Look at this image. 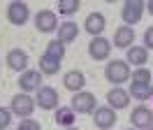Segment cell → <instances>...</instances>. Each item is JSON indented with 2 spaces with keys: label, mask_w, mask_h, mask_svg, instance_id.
Listing matches in <instances>:
<instances>
[{
  "label": "cell",
  "mask_w": 153,
  "mask_h": 130,
  "mask_svg": "<svg viewBox=\"0 0 153 130\" xmlns=\"http://www.w3.org/2000/svg\"><path fill=\"white\" fill-rule=\"evenodd\" d=\"M132 40H134V30H132V28H128V26L116 28L114 46H118V49H130V46H132Z\"/></svg>",
  "instance_id": "obj_17"
},
{
  "label": "cell",
  "mask_w": 153,
  "mask_h": 130,
  "mask_svg": "<svg viewBox=\"0 0 153 130\" xmlns=\"http://www.w3.org/2000/svg\"><path fill=\"white\" fill-rule=\"evenodd\" d=\"M47 56L53 58V61H63V58H65V44L58 42V40H51L47 44Z\"/></svg>",
  "instance_id": "obj_22"
},
{
  "label": "cell",
  "mask_w": 153,
  "mask_h": 130,
  "mask_svg": "<svg viewBox=\"0 0 153 130\" xmlns=\"http://www.w3.org/2000/svg\"><path fill=\"white\" fill-rule=\"evenodd\" d=\"M125 58H128V61H125L128 65L132 63V65H139V67H142V65L149 61V51H146L144 46H130L128 54H125Z\"/></svg>",
  "instance_id": "obj_18"
},
{
  "label": "cell",
  "mask_w": 153,
  "mask_h": 130,
  "mask_svg": "<svg viewBox=\"0 0 153 130\" xmlns=\"http://www.w3.org/2000/svg\"><path fill=\"white\" fill-rule=\"evenodd\" d=\"M105 77L111 84H123L130 79V65L125 61H109L105 67Z\"/></svg>",
  "instance_id": "obj_1"
},
{
  "label": "cell",
  "mask_w": 153,
  "mask_h": 130,
  "mask_svg": "<svg viewBox=\"0 0 153 130\" xmlns=\"http://www.w3.org/2000/svg\"><path fill=\"white\" fill-rule=\"evenodd\" d=\"M128 130H132V128H128Z\"/></svg>",
  "instance_id": "obj_31"
},
{
  "label": "cell",
  "mask_w": 153,
  "mask_h": 130,
  "mask_svg": "<svg viewBox=\"0 0 153 130\" xmlns=\"http://www.w3.org/2000/svg\"><path fill=\"white\" fill-rule=\"evenodd\" d=\"M65 130H79V128H74V126H70V128H65Z\"/></svg>",
  "instance_id": "obj_29"
},
{
  "label": "cell",
  "mask_w": 153,
  "mask_h": 130,
  "mask_svg": "<svg viewBox=\"0 0 153 130\" xmlns=\"http://www.w3.org/2000/svg\"><path fill=\"white\" fill-rule=\"evenodd\" d=\"M88 54H91L93 61H105V58H109V54H111V42L102 35L93 37V40L88 42Z\"/></svg>",
  "instance_id": "obj_5"
},
{
  "label": "cell",
  "mask_w": 153,
  "mask_h": 130,
  "mask_svg": "<svg viewBox=\"0 0 153 130\" xmlns=\"http://www.w3.org/2000/svg\"><path fill=\"white\" fill-rule=\"evenodd\" d=\"M12 109H5V107H0V130H5V128H10V123H12Z\"/></svg>",
  "instance_id": "obj_25"
},
{
  "label": "cell",
  "mask_w": 153,
  "mask_h": 130,
  "mask_svg": "<svg viewBox=\"0 0 153 130\" xmlns=\"http://www.w3.org/2000/svg\"><path fill=\"white\" fill-rule=\"evenodd\" d=\"M35 28H37L39 33H53L58 28L56 12H51V9H39L37 14H35Z\"/></svg>",
  "instance_id": "obj_6"
},
{
  "label": "cell",
  "mask_w": 153,
  "mask_h": 130,
  "mask_svg": "<svg viewBox=\"0 0 153 130\" xmlns=\"http://www.w3.org/2000/svg\"><path fill=\"white\" fill-rule=\"evenodd\" d=\"M142 14H144V0H128L121 9V16H123L125 26L132 28L134 23L142 21Z\"/></svg>",
  "instance_id": "obj_4"
},
{
  "label": "cell",
  "mask_w": 153,
  "mask_h": 130,
  "mask_svg": "<svg viewBox=\"0 0 153 130\" xmlns=\"http://www.w3.org/2000/svg\"><path fill=\"white\" fill-rule=\"evenodd\" d=\"M16 130H26V128H21V126H19V128H16Z\"/></svg>",
  "instance_id": "obj_30"
},
{
  "label": "cell",
  "mask_w": 153,
  "mask_h": 130,
  "mask_svg": "<svg viewBox=\"0 0 153 130\" xmlns=\"http://www.w3.org/2000/svg\"><path fill=\"white\" fill-rule=\"evenodd\" d=\"M63 84H65L67 91L79 93V91H84V86H86V77L79 72V70H70V72L63 77Z\"/></svg>",
  "instance_id": "obj_15"
},
{
  "label": "cell",
  "mask_w": 153,
  "mask_h": 130,
  "mask_svg": "<svg viewBox=\"0 0 153 130\" xmlns=\"http://www.w3.org/2000/svg\"><path fill=\"white\" fill-rule=\"evenodd\" d=\"M74 111H79V114H93V111L97 109V102H95V95L88 91H79L72 95V105H70Z\"/></svg>",
  "instance_id": "obj_2"
},
{
  "label": "cell",
  "mask_w": 153,
  "mask_h": 130,
  "mask_svg": "<svg viewBox=\"0 0 153 130\" xmlns=\"http://www.w3.org/2000/svg\"><path fill=\"white\" fill-rule=\"evenodd\" d=\"M130 95H132L134 100H139V102H144V100H149V98H151L153 95V86L151 84H132V86H130Z\"/></svg>",
  "instance_id": "obj_19"
},
{
  "label": "cell",
  "mask_w": 153,
  "mask_h": 130,
  "mask_svg": "<svg viewBox=\"0 0 153 130\" xmlns=\"http://www.w3.org/2000/svg\"><path fill=\"white\" fill-rule=\"evenodd\" d=\"M39 109H56L58 107V91L51 86H42L37 91V100H35Z\"/></svg>",
  "instance_id": "obj_10"
},
{
  "label": "cell",
  "mask_w": 153,
  "mask_h": 130,
  "mask_svg": "<svg viewBox=\"0 0 153 130\" xmlns=\"http://www.w3.org/2000/svg\"><path fill=\"white\" fill-rule=\"evenodd\" d=\"M149 12H151V14H153V0H151V2H149Z\"/></svg>",
  "instance_id": "obj_28"
},
{
  "label": "cell",
  "mask_w": 153,
  "mask_h": 130,
  "mask_svg": "<svg viewBox=\"0 0 153 130\" xmlns=\"http://www.w3.org/2000/svg\"><path fill=\"white\" fill-rule=\"evenodd\" d=\"M10 109H12V114L19 116V119H30V114L35 111V102H33L30 95L19 93V95L12 98V107H10Z\"/></svg>",
  "instance_id": "obj_3"
},
{
  "label": "cell",
  "mask_w": 153,
  "mask_h": 130,
  "mask_svg": "<svg viewBox=\"0 0 153 130\" xmlns=\"http://www.w3.org/2000/svg\"><path fill=\"white\" fill-rule=\"evenodd\" d=\"M149 130H153V128H149Z\"/></svg>",
  "instance_id": "obj_32"
},
{
  "label": "cell",
  "mask_w": 153,
  "mask_h": 130,
  "mask_svg": "<svg viewBox=\"0 0 153 130\" xmlns=\"http://www.w3.org/2000/svg\"><path fill=\"white\" fill-rule=\"evenodd\" d=\"M105 28H107L105 14H100V12H91V14L86 16V30H88L93 37H100Z\"/></svg>",
  "instance_id": "obj_14"
},
{
  "label": "cell",
  "mask_w": 153,
  "mask_h": 130,
  "mask_svg": "<svg viewBox=\"0 0 153 130\" xmlns=\"http://www.w3.org/2000/svg\"><path fill=\"white\" fill-rule=\"evenodd\" d=\"M107 100H109V107L114 111L116 109H125V107L130 105V93L116 86V88H111V91L107 93Z\"/></svg>",
  "instance_id": "obj_13"
},
{
  "label": "cell",
  "mask_w": 153,
  "mask_h": 130,
  "mask_svg": "<svg viewBox=\"0 0 153 130\" xmlns=\"http://www.w3.org/2000/svg\"><path fill=\"white\" fill-rule=\"evenodd\" d=\"M42 88V72L37 70H26L19 77V91L21 93H30V91H39Z\"/></svg>",
  "instance_id": "obj_7"
},
{
  "label": "cell",
  "mask_w": 153,
  "mask_h": 130,
  "mask_svg": "<svg viewBox=\"0 0 153 130\" xmlns=\"http://www.w3.org/2000/svg\"><path fill=\"white\" fill-rule=\"evenodd\" d=\"M30 16V9L26 2H21V0H14L10 2V7H7V19H10L14 26H23Z\"/></svg>",
  "instance_id": "obj_9"
},
{
  "label": "cell",
  "mask_w": 153,
  "mask_h": 130,
  "mask_svg": "<svg viewBox=\"0 0 153 130\" xmlns=\"http://www.w3.org/2000/svg\"><path fill=\"white\" fill-rule=\"evenodd\" d=\"M130 77H132V84H151V70H146V67H139Z\"/></svg>",
  "instance_id": "obj_24"
},
{
  "label": "cell",
  "mask_w": 153,
  "mask_h": 130,
  "mask_svg": "<svg viewBox=\"0 0 153 130\" xmlns=\"http://www.w3.org/2000/svg\"><path fill=\"white\" fill-rule=\"evenodd\" d=\"M56 123L70 128V126L74 123V109H72V107H58L56 109Z\"/></svg>",
  "instance_id": "obj_21"
},
{
  "label": "cell",
  "mask_w": 153,
  "mask_h": 130,
  "mask_svg": "<svg viewBox=\"0 0 153 130\" xmlns=\"http://www.w3.org/2000/svg\"><path fill=\"white\" fill-rule=\"evenodd\" d=\"M130 121H132L134 128H142V130L153 128V111H151V107H144V105L134 107L132 114H130Z\"/></svg>",
  "instance_id": "obj_8"
},
{
  "label": "cell",
  "mask_w": 153,
  "mask_h": 130,
  "mask_svg": "<svg viewBox=\"0 0 153 130\" xmlns=\"http://www.w3.org/2000/svg\"><path fill=\"white\" fill-rule=\"evenodd\" d=\"M144 49H146V51L153 49V26L146 28V33H144Z\"/></svg>",
  "instance_id": "obj_26"
},
{
  "label": "cell",
  "mask_w": 153,
  "mask_h": 130,
  "mask_svg": "<svg viewBox=\"0 0 153 130\" xmlns=\"http://www.w3.org/2000/svg\"><path fill=\"white\" fill-rule=\"evenodd\" d=\"M21 128H26V130H42V128H39V123H37V121H33V119H21Z\"/></svg>",
  "instance_id": "obj_27"
},
{
  "label": "cell",
  "mask_w": 153,
  "mask_h": 130,
  "mask_svg": "<svg viewBox=\"0 0 153 130\" xmlns=\"http://www.w3.org/2000/svg\"><path fill=\"white\" fill-rule=\"evenodd\" d=\"M76 37H79V26H76L74 21H63L60 26H58V42H74Z\"/></svg>",
  "instance_id": "obj_16"
},
{
  "label": "cell",
  "mask_w": 153,
  "mask_h": 130,
  "mask_svg": "<svg viewBox=\"0 0 153 130\" xmlns=\"http://www.w3.org/2000/svg\"><path fill=\"white\" fill-rule=\"evenodd\" d=\"M58 70H60V61H53L47 54L39 58V72L44 77H53V74H58Z\"/></svg>",
  "instance_id": "obj_20"
},
{
  "label": "cell",
  "mask_w": 153,
  "mask_h": 130,
  "mask_svg": "<svg viewBox=\"0 0 153 130\" xmlns=\"http://www.w3.org/2000/svg\"><path fill=\"white\" fill-rule=\"evenodd\" d=\"M7 65L14 72H26L28 70V54L23 49H12L7 54Z\"/></svg>",
  "instance_id": "obj_12"
},
{
  "label": "cell",
  "mask_w": 153,
  "mask_h": 130,
  "mask_svg": "<svg viewBox=\"0 0 153 130\" xmlns=\"http://www.w3.org/2000/svg\"><path fill=\"white\" fill-rule=\"evenodd\" d=\"M76 9H79V0H60L58 2V12L63 16H72V14H76Z\"/></svg>",
  "instance_id": "obj_23"
},
{
  "label": "cell",
  "mask_w": 153,
  "mask_h": 130,
  "mask_svg": "<svg viewBox=\"0 0 153 130\" xmlns=\"http://www.w3.org/2000/svg\"><path fill=\"white\" fill-rule=\"evenodd\" d=\"M116 111L111 109V107H97L95 109V116H93V121H95V126L100 130H109L111 126L116 123Z\"/></svg>",
  "instance_id": "obj_11"
}]
</instances>
